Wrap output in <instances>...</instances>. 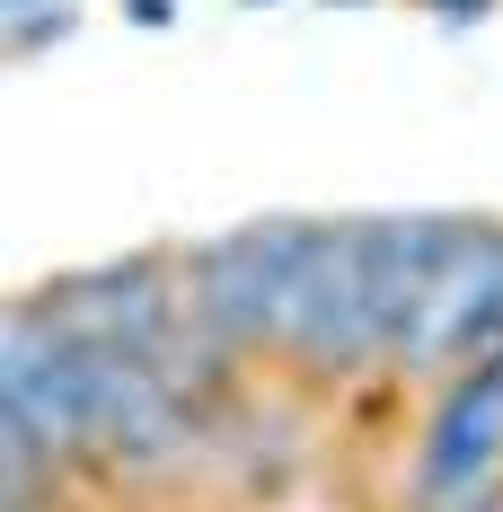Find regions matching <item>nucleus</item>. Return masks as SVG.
<instances>
[{
    "mask_svg": "<svg viewBox=\"0 0 503 512\" xmlns=\"http://www.w3.org/2000/svg\"><path fill=\"white\" fill-rule=\"evenodd\" d=\"M301 256H309V221L301 212H265V221H239V230H221V239L177 248L186 318H195L212 345H230L248 371H274Z\"/></svg>",
    "mask_w": 503,
    "mask_h": 512,
    "instance_id": "obj_1",
    "label": "nucleus"
},
{
    "mask_svg": "<svg viewBox=\"0 0 503 512\" xmlns=\"http://www.w3.org/2000/svg\"><path fill=\"white\" fill-rule=\"evenodd\" d=\"M274 371L301 398H353L362 380H389V327H380L371 283H362V230L353 221H309V256H301V283H292Z\"/></svg>",
    "mask_w": 503,
    "mask_h": 512,
    "instance_id": "obj_2",
    "label": "nucleus"
},
{
    "mask_svg": "<svg viewBox=\"0 0 503 512\" xmlns=\"http://www.w3.org/2000/svg\"><path fill=\"white\" fill-rule=\"evenodd\" d=\"M451 371H503V221L459 212L451 256L433 265L424 309L389 354V380H451Z\"/></svg>",
    "mask_w": 503,
    "mask_h": 512,
    "instance_id": "obj_3",
    "label": "nucleus"
},
{
    "mask_svg": "<svg viewBox=\"0 0 503 512\" xmlns=\"http://www.w3.org/2000/svg\"><path fill=\"white\" fill-rule=\"evenodd\" d=\"M0 407L27 424V442L53 460V477L80 495V477H89V345L53 318L45 292L0 301Z\"/></svg>",
    "mask_w": 503,
    "mask_h": 512,
    "instance_id": "obj_4",
    "label": "nucleus"
},
{
    "mask_svg": "<svg viewBox=\"0 0 503 512\" xmlns=\"http://www.w3.org/2000/svg\"><path fill=\"white\" fill-rule=\"evenodd\" d=\"M53 301V318L80 336V345H106V354H142L151 362L168 345V327L186 318V283H177V248H124L98 256V265H71L36 283Z\"/></svg>",
    "mask_w": 503,
    "mask_h": 512,
    "instance_id": "obj_5",
    "label": "nucleus"
},
{
    "mask_svg": "<svg viewBox=\"0 0 503 512\" xmlns=\"http://www.w3.org/2000/svg\"><path fill=\"white\" fill-rule=\"evenodd\" d=\"M503 468V371H451L433 380V398L415 415V451H406L398 504L433 495V486H468Z\"/></svg>",
    "mask_w": 503,
    "mask_h": 512,
    "instance_id": "obj_6",
    "label": "nucleus"
},
{
    "mask_svg": "<svg viewBox=\"0 0 503 512\" xmlns=\"http://www.w3.org/2000/svg\"><path fill=\"white\" fill-rule=\"evenodd\" d=\"M353 230H362V283H371V309H380L389 354H398V336L415 327V309H424L433 265L451 256L459 212H362Z\"/></svg>",
    "mask_w": 503,
    "mask_h": 512,
    "instance_id": "obj_7",
    "label": "nucleus"
},
{
    "mask_svg": "<svg viewBox=\"0 0 503 512\" xmlns=\"http://www.w3.org/2000/svg\"><path fill=\"white\" fill-rule=\"evenodd\" d=\"M71 486L53 477V460L27 442V424L0 407V512H27V504H62Z\"/></svg>",
    "mask_w": 503,
    "mask_h": 512,
    "instance_id": "obj_8",
    "label": "nucleus"
},
{
    "mask_svg": "<svg viewBox=\"0 0 503 512\" xmlns=\"http://www.w3.org/2000/svg\"><path fill=\"white\" fill-rule=\"evenodd\" d=\"M398 512H503V468H495V477H468V486H433V495H406Z\"/></svg>",
    "mask_w": 503,
    "mask_h": 512,
    "instance_id": "obj_9",
    "label": "nucleus"
},
{
    "mask_svg": "<svg viewBox=\"0 0 503 512\" xmlns=\"http://www.w3.org/2000/svg\"><path fill=\"white\" fill-rule=\"evenodd\" d=\"M124 18H133L142 36H159V27H177V0H124Z\"/></svg>",
    "mask_w": 503,
    "mask_h": 512,
    "instance_id": "obj_10",
    "label": "nucleus"
},
{
    "mask_svg": "<svg viewBox=\"0 0 503 512\" xmlns=\"http://www.w3.org/2000/svg\"><path fill=\"white\" fill-rule=\"evenodd\" d=\"M415 9H442L451 27H468V18H495V0H415Z\"/></svg>",
    "mask_w": 503,
    "mask_h": 512,
    "instance_id": "obj_11",
    "label": "nucleus"
},
{
    "mask_svg": "<svg viewBox=\"0 0 503 512\" xmlns=\"http://www.w3.org/2000/svg\"><path fill=\"white\" fill-rule=\"evenodd\" d=\"M27 512H71V495H62V504H27Z\"/></svg>",
    "mask_w": 503,
    "mask_h": 512,
    "instance_id": "obj_12",
    "label": "nucleus"
},
{
    "mask_svg": "<svg viewBox=\"0 0 503 512\" xmlns=\"http://www.w3.org/2000/svg\"><path fill=\"white\" fill-rule=\"evenodd\" d=\"M327 9H336V0H327ZM345 9H371V0H345Z\"/></svg>",
    "mask_w": 503,
    "mask_h": 512,
    "instance_id": "obj_13",
    "label": "nucleus"
},
{
    "mask_svg": "<svg viewBox=\"0 0 503 512\" xmlns=\"http://www.w3.org/2000/svg\"><path fill=\"white\" fill-rule=\"evenodd\" d=\"M248 9H256V0H248Z\"/></svg>",
    "mask_w": 503,
    "mask_h": 512,
    "instance_id": "obj_14",
    "label": "nucleus"
}]
</instances>
